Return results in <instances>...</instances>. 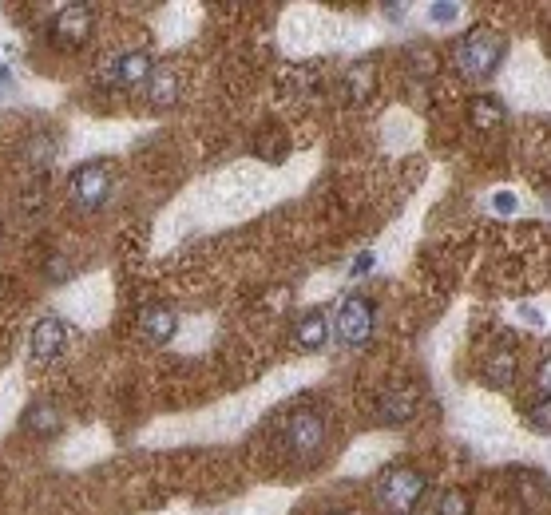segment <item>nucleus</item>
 <instances>
[{
    "label": "nucleus",
    "mask_w": 551,
    "mask_h": 515,
    "mask_svg": "<svg viewBox=\"0 0 551 515\" xmlns=\"http://www.w3.org/2000/svg\"><path fill=\"white\" fill-rule=\"evenodd\" d=\"M20 428L28 436H56L64 428V416H60V409L52 401H32L24 409V416H20Z\"/></svg>",
    "instance_id": "nucleus-13"
},
{
    "label": "nucleus",
    "mask_w": 551,
    "mask_h": 515,
    "mask_svg": "<svg viewBox=\"0 0 551 515\" xmlns=\"http://www.w3.org/2000/svg\"><path fill=\"white\" fill-rule=\"evenodd\" d=\"M151 72H155L151 56H147L143 48H131V52H123V56L115 60V68H111V80H115L119 88H147Z\"/></svg>",
    "instance_id": "nucleus-10"
},
{
    "label": "nucleus",
    "mask_w": 551,
    "mask_h": 515,
    "mask_svg": "<svg viewBox=\"0 0 551 515\" xmlns=\"http://www.w3.org/2000/svg\"><path fill=\"white\" fill-rule=\"evenodd\" d=\"M417 409H421V393L417 389H389L381 397V405H377V416L389 428H401V424H409L417 416Z\"/></svg>",
    "instance_id": "nucleus-11"
},
{
    "label": "nucleus",
    "mask_w": 551,
    "mask_h": 515,
    "mask_svg": "<svg viewBox=\"0 0 551 515\" xmlns=\"http://www.w3.org/2000/svg\"><path fill=\"white\" fill-rule=\"evenodd\" d=\"M326 341H330V317H326V309L298 313V321H294V345L302 353H318Z\"/></svg>",
    "instance_id": "nucleus-9"
},
{
    "label": "nucleus",
    "mask_w": 551,
    "mask_h": 515,
    "mask_svg": "<svg viewBox=\"0 0 551 515\" xmlns=\"http://www.w3.org/2000/svg\"><path fill=\"white\" fill-rule=\"evenodd\" d=\"M516 199H512V195H496V210H500V214H512V210H516Z\"/></svg>",
    "instance_id": "nucleus-21"
},
{
    "label": "nucleus",
    "mask_w": 551,
    "mask_h": 515,
    "mask_svg": "<svg viewBox=\"0 0 551 515\" xmlns=\"http://www.w3.org/2000/svg\"><path fill=\"white\" fill-rule=\"evenodd\" d=\"M369 266H373V254H361V258H357V262H353V274H365V270H369Z\"/></svg>",
    "instance_id": "nucleus-22"
},
{
    "label": "nucleus",
    "mask_w": 551,
    "mask_h": 515,
    "mask_svg": "<svg viewBox=\"0 0 551 515\" xmlns=\"http://www.w3.org/2000/svg\"><path fill=\"white\" fill-rule=\"evenodd\" d=\"M551 389V369L548 361H540V369H536V397H548Z\"/></svg>",
    "instance_id": "nucleus-19"
},
{
    "label": "nucleus",
    "mask_w": 551,
    "mask_h": 515,
    "mask_svg": "<svg viewBox=\"0 0 551 515\" xmlns=\"http://www.w3.org/2000/svg\"><path fill=\"white\" fill-rule=\"evenodd\" d=\"M425 492H429V476L409 468V464L381 472L373 484V500L385 515H413L425 504Z\"/></svg>",
    "instance_id": "nucleus-1"
},
{
    "label": "nucleus",
    "mask_w": 551,
    "mask_h": 515,
    "mask_svg": "<svg viewBox=\"0 0 551 515\" xmlns=\"http://www.w3.org/2000/svg\"><path fill=\"white\" fill-rule=\"evenodd\" d=\"M433 515H472V500H468V492H464V488H448V492H441V500H437Z\"/></svg>",
    "instance_id": "nucleus-17"
},
{
    "label": "nucleus",
    "mask_w": 551,
    "mask_h": 515,
    "mask_svg": "<svg viewBox=\"0 0 551 515\" xmlns=\"http://www.w3.org/2000/svg\"><path fill=\"white\" fill-rule=\"evenodd\" d=\"M96 32V8L92 4H64L56 16H52V44L72 52V48H84Z\"/></svg>",
    "instance_id": "nucleus-5"
},
{
    "label": "nucleus",
    "mask_w": 551,
    "mask_h": 515,
    "mask_svg": "<svg viewBox=\"0 0 551 515\" xmlns=\"http://www.w3.org/2000/svg\"><path fill=\"white\" fill-rule=\"evenodd\" d=\"M484 385L488 389H496V393H504V389H512L516 381H520V357H516V349H496L488 361H484Z\"/></svg>",
    "instance_id": "nucleus-12"
},
{
    "label": "nucleus",
    "mask_w": 551,
    "mask_h": 515,
    "mask_svg": "<svg viewBox=\"0 0 551 515\" xmlns=\"http://www.w3.org/2000/svg\"><path fill=\"white\" fill-rule=\"evenodd\" d=\"M504 56H508V40H504L500 32H492V28H472V32L460 36V44H456V68H460L468 80H476V84L492 80L496 68L504 64Z\"/></svg>",
    "instance_id": "nucleus-2"
},
{
    "label": "nucleus",
    "mask_w": 551,
    "mask_h": 515,
    "mask_svg": "<svg viewBox=\"0 0 551 515\" xmlns=\"http://www.w3.org/2000/svg\"><path fill=\"white\" fill-rule=\"evenodd\" d=\"M333 515H349V512H333Z\"/></svg>",
    "instance_id": "nucleus-24"
},
{
    "label": "nucleus",
    "mask_w": 551,
    "mask_h": 515,
    "mask_svg": "<svg viewBox=\"0 0 551 515\" xmlns=\"http://www.w3.org/2000/svg\"><path fill=\"white\" fill-rule=\"evenodd\" d=\"M429 12H433V20H437V24H448V20H456V4H433Z\"/></svg>",
    "instance_id": "nucleus-20"
},
{
    "label": "nucleus",
    "mask_w": 551,
    "mask_h": 515,
    "mask_svg": "<svg viewBox=\"0 0 551 515\" xmlns=\"http://www.w3.org/2000/svg\"><path fill=\"white\" fill-rule=\"evenodd\" d=\"M64 345H68V321L56 313H44L28 333V353L36 365H52L64 353Z\"/></svg>",
    "instance_id": "nucleus-7"
},
{
    "label": "nucleus",
    "mask_w": 551,
    "mask_h": 515,
    "mask_svg": "<svg viewBox=\"0 0 551 515\" xmlns=\"http://www.w3.org/2000/svg\"><path fill=\"white\" fill-rule=\"evenodd\" d=\"M468 119H472L476 131H492V127H500L508 119V111H504V103L492 100V96H476L468 103Z\"/></svg>",
    "instance_id": "nucleus-16"
},
{
    "label": "nucleus",
    "mask_w": 551,
    "mask_h": 515,
    "mask_svg": "<svg viewBox=\"0 0 551 515\" xmlns=\"http://www.w3.org/2000/svg\"><path fill=\"white\" fill-rule=\"evenodd\" d=\"M0 238H4V226H0Z\"/></svg>",
    "instance_id": "nucleus-23"
},
{
    "label": "nucleus",
    "mask_w": 551,
    "mask_h": 515,
    "mask_svg": "<svg viewBox=\"0 0 551 515\" xmlns=\"http://www.w3.org/2000/svg\"><path fill=\"white\" fill-rule=\"evenodd\" d=\"M373 76H377V64H373V60H361L357 68L345 72V96H349V103H365L373 96V88H377Z\"/></svg>",
    "instance_id": "nucleus-15"
},
{
    "label": "nucleus",
    "mask_w": 551,
    "mask_h": 515,
    "mask_svg": "<svg viewBox=\"0 0 551 515\" xmlns=\"http://www.w3.org/2000/svg\"><path fill=\"white\" fill-rule=\"evenodd\" d=\"M68 191H72V203L80 206V210H88V214H92V210H104L111 191H115V171H111L104 159L80 163V167L72 171Z\"/></svg>",
    "instance_id": "nucleus-4"
},
{
    "label": "nucleus",
    "mask_w": 551,
    "mask_h": 515,
    "mask_svg": "<svg viewBox=\"0 0 551 515\" xmlns=\"http://www.w3.org/2000/svg\"><path fill=\"white\" fill-rule=\"evenodd\" d=\"M282 440H286V452L314 464L326 444H330V424L318 409H294L282 420Z\"/></svg>",
    "instance_id": "nucleus-3"
},
{
    "label": "nucleus",
    "mask_w": 551,
    "mask_h": 515,
    "mask_svg": "<svg viewBox=\"0 0 551 515\" xmlns=\"http://www.w3.org/2000/svg\"><path fill=\"white\" fill-rule=\"evenodd\" d=\"M179 96H183V80H179V72H175V68H155L151 80H147V100H151V107L167 111V107L179 103Z\"/></svg>",
    "instance_id": "nucleus-14"
},
{
    "label": "nucleus",
    "mask_w": 551,
    "mask_h": 515,
    "mask_svg": "<svg viewBox=\"0 0 551 515\" xmlns=\"http://www.w3.org/2000/svg\"><path fill=\"white\" fill-rule=\"evenodd\" d=\"M373 325H377V309L369 298H345L341 309H337V321H333V333H337V341L341 345H349V349H361V345H369V337H373Z\"/></svg>",
    "instance_id": "nucleus-6"
},
{
    "label": "nucleus",
    "mask_w": 551,
    "mask_h": 515,
    "mask_svg": "<svg viewBox=\"0 0 551 515\" xmlns=\"http://www.w3.org/2000/svg\"><path fill=\"white\" fill-rule=\"evenodd\" d=\"M528 428H532V432H548V428H551L548 397H536V401H532V409H528Z\"/></svg>",
    "instance_id": "nucleus-18"
},
{
    "label": "nucleus",
    "mask_w": 551,
    "mask_h": 515,
    "mask_svg": "<svg viewBox=\"0 0 551 515\" xmlns=\"http://www.w3.org/2000/svg\"><path fill=\"white\" fill-rule=\"evenodd\" d=\"M139 333H143V341H151V345H167V341H175V333H179V313L167 306V302H147V306L139 309Z\"/></svg>",
    "instance_id": "nucleus-8"
}]
</instances>
